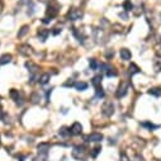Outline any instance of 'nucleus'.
<instances>
[{
	"mask_svg": "<svg viewBox=\"0 0 161 161\" xmlns=\"http://www.w3.org/2000/svg\"><path fill=\"white\" fill-rule=\"evenodd\" d=\"M113 110H114V108H113V104L110 102H107L103 105V114H105L107 117H110L113 114Z\"/></svg>",
	"mask_w": 161,
	"mask_h": 161,
	"instance_id": "nucleus-3",
	"label": "nucleus"
},
{
	"mask_svg": "<svg viewBox=\"0 0 161 161\" xmlns=\"http://www.w3.org/2000/svg\"><path fill=\"white\" fill-rule=\"evenodd\" d=\"M0 99H1V98H0Z\"/></svg>",
	"mask_w": 161,
	"mask_h": 161,
	"instance_id": "nucleus-29",
	"label": "nucleus"
},
{
	"mask_svg": "<svg viewBox=\"0 0 161 161\" xmlns=\"http://www.w3.org/2000/svg\"><path fill=\"white\" fill-rule=\"evenodd\" d=\"M89 65H90V67H91L93 70H96V69H98V62H96V60H94V59H91L89 61Z\"/></svg>",
	"mask_w": 161,
	"mask_h": 161,
	"instance_id": "nucleus-22",
	"label": "nucleus"
},
{
	"mask_svg": "<svg viewBox=\"0 0 161 161\" xmlns=\"http://www.w3.org/2000/svg\"><path fill=\"white\" fill-rule=\"evenodd\" d=\"M96 96L98 98H103L104 96V91L102 88H96Z\"/></svg>",
	"mask_w": 161,
	"mask_h": 161,
	"instance_id": "nucleus-24",
	"label": "nucleus"
},
{
	"mask_svg": "<svg viewBox=\"0 0 161 161\" xmlns=\"http://www.w3.org/2000/svg\"><path fill=\"white\" fill-rule=\"evenodd\" d=\"M123 8H124L127 12H129V10H132V3L129 1V0H126L124 4H123Z\"/></svg>",
	"mask_w": 161,
	"mask_h": 161,
	"instance_id": "nucleus-21",
	"label": "nucleus"
},
{
	"mask_svg": "<svg viewBox=\"0 0 161 161\" xmlns=\"http://www.w3.org/2000/svg\"><path fill=\"white\" fill-rule=\"evenodd\" d=\"M91 84L95 86V88H99L100 86V84H102V76L100 75H96L93 77V80H91Z\"/></svg>",
	"mask_w": 161,
	"mask_h": 161,
	"instance_id": "nucleus-13",
	"label": "nucleus"
},
{
	"mask_svg": "<svg viewBox=\"0 0 161 161\" xmlns=\"http://www.w3.org/2000/svg\"><path fill=\"white\" fill-rule=\"evenodd\" d=\"M42 22H43V23H50V22H51V19H48V18H44Z\"/></svg>",
	"mask_w": 161,
	"mask_h": 161,
	"instance_id": "nucleus-27",
	"label": "nucleus"
},
{
	"mask_svg": "<svg viewBox=\"0 0 161 161\" xmlns=\"http://www.w3.org/2000/svg\"><path fill=\"white\" fill-rule=\"evenodd\" d=\"M30 50H32V48H30L28 44H23V46H20V47H19V52H20L22 55H29Z\"/></svg>",
	"mask_w": 161,
	"mask_h": 161,
	"instance_id": "nucleus-12",
	"label": "nucleus"
},
{
	"mask_svg": "<svg viewBox=\"0 0 161 161\" xmlns=\"http://www.w3.org/2000/svg\"><path fill=\"white\" fill-rule=\"evenodd\" d=\"M48 80H50V75H48V74H43V75L39 77V84L44 85V84L48 82Z\"/></svg>",
	"mask_w": 161,
	"mask_h": 161,
	"instance_id": "nucleus-16",
	"label": "nucleus"
},
{
	"mask_svg": "<svg viewBox=\"0 0 161 161\" xmlns=\"http://www.w3.org/2000/svg\"><path fill=\"white\" fill-rule=\"evenodd\" d=\"M48 150H50V143H47V142H43V143H39L38 145V152L42 155H46L48 152Z\"/></svg>",
	"mask_w": 161,
	"mask_h": 161,
	"instance_id": "nucleus-8",
	"label": "nucleus"
},
{
	"mask_svg": "<svg viewBox=\"0 0 161 161\" xmlns=\"http://www.w3.org/2000/svg\"><path fill=\"white\" fill-rule=\"evenodd\" d=\"M151 95H155V96H161V88H154L151 89L150 91H148Z\"/></svg>",
	"mask_w": 161,
	"mask_h": 161,
	"instance_id": "nucleus-17",
	"label": "nucleus"
},
{
	"mask_svg": "<svg viewBox=\"0 0 161 161\" xmlns=\"http://www.w3.org/2000/svg\"><path fill=\"white\" fill-rule=\"evenodd\" d=\"M107 76L108 77H114V76H117V71L114 69H108L107 70Z\"/></svg>",
	"mask_w": 161,
	"mask_h": 161,
	"instance_id": "nucleus-19",
	"label": "nucleus"
},
{
	"mask_svg": "<svg viewBox=\"0 0 161 161\" xmlns=\"http://www.w3.org/2000/svg\"><path fill=\"white\" fill-rule=\"evenodd\" d=\"M10 61H12V55L5 53V55H3V56L0 57V65H5V64L10 62Z\"/></svg>",
	"mask_w": 161,
	"mask_h": 161,
	"instance_id": "nucleus-11",
	"label": "nucleus"
},
{
	"mask_svg": "<svg viewBox=\"0 0 161 161\" xmlns=\"http://www.w3.org/2000/svg\"><path fill=\"white\" fill-rule=\"evenodd\" d=\"M60 32H61V29H59V28H55V30H53L52 33H53V34H59Z\"/></svg>",
	"mask_w": 161,
	"mask_h": 161,
	"instance_id": "nucleus-25",
	"label": "nucleus"
},
{
	"mask_svg": "<svg viewBox=\"0 0 161 161\" xmlns=\"http://www.w3.org/2000/svg\"><path fill=\"white\" fill-rule=\"evenodd\" d=\"M137 72H139V69L134 64H131V66H129V74L133 75V74H137Z\"/></svg>",
	"mask_w": 161,
	"mask_h": 161,
	"instance_id": "nucleus-18",
	"label": "nucleus"
},
{
	"mask_svg": "<svg viewBox=\"0 0 161 161\" xmlns=\"http://www.w3.org/2000/svg\"><path fill=\"white\" fill-rule=\"evenodd\" d=\"M75 88L77 89V90H80V91H82V90H86L88 89V84L84 82V81H79V82L75 84Z\"/></svg>",
	"mask_w": 161,
	"mask_h": 161,
	"instance_id": "nucleus-14",
	"label": "nucleus"
},
{
	"mask_svg": "<svg viewBox=\"0 0 161 161\" xmlns=\"http://www.w3.org/2000/svg\"><path fill=\"white\" fill-rule=\"evenodd\" d=\"M119 56H121V59L124 60V61H128V60H131L132 57V53L129 50H127V48H122L121 51H119Z\"/></svg>",
	"mask_w": 161,
	"mask_h": 161,
	"instance_id": "nucleus-6",
	"label": "nucleus"
},
{
	"mask_svg": "<svg viewBox=\"0 0 161 161\" xmlns=\"http://www.w3.org/2000/svg\"><path fill=\"white\" fill-rule=\"evenodd\" d=\"M60 134H61V136H65V137H67V136H70V134H71V132H70V129L67 131V128H61Z\"/></svg>",
	"mask_w": 161,
	"mask_h": 161,
	"instance_id": "nucleus-23",
	"label": "nucleus"
},
{
	"mask_svg": "<svg viewBox=\"0 0 161 161\" xmlns=\"http://www.w3.org/2000/svg\"><path fill=\"white\" fill-rule=\"evenodd\" d=\"M112 56H113V51L107 52V57H112Z\"/></svg>",
	"mask_w": 161,
	"mask_h": 161,
	"instance_id": "nucleus-26",
	"label": "nucleus"
},
{
	"mask_svg": "<svg viewBox=\"0 0 161 161\" xmlns=\"http://www.w3.org/2000/svg\"><path fill=\"white\" fill-rule=\"evenodd\" d=\"M127 89H128L127 82H122V84L119 85V88H118L117 93H116V96H117V98H123V96L127 94Z\"/></svg>",
	"mask_w": 161,
	"mask_h": 161,
	"instance_id": "nucleus-2",
	"label": "nucleus"
},
{
	"mask_svg": "<svg viewBox=\"0 0 161 161\" xmlns=\"http://www.w3.org/2000/svg\"><path fill=\"white\" fill-rule=\"evenodd\" d=\"M81 12L79 10V9H76V8H74V9H71L70 12H69V14H67V17L71 19V20H76V19H80L81 17Z\"/></svg>",
	"mask_w": 161,
	"mask_h": 161,
	"instance_id": "nucleus-4",
	"label": "nucleus"
},
{
	"mask_svg": "<svg viewBox=\"0 0 161 161\" xmlns=\"http://www.w3.org/2000/svg\"><path fill=\"white\" fill-rule=\"evenodd\" d=\"M100 151H102V147H100V146L94 147V148H93V152H91V156H93V157H96V156H98V154H99Z\"/></svg>",
	"mask_w": 161,
	"mask_h": 161,
	"instance_id": "nucleus-20",
	"label": "nucleus"
},
{
	"mask_svg": "<svg viewBox=\"0 0 161 161\" xmlns=\"http://www.w3.org/2000/svg\"><path fill=\"white\" fill-rule=\"evenodd\" d=\"M50 34V30L48 29H39L38 30V38L41 39V41H46L47 39V37Z\"/></svg>",
	"mask_w": 161,
	"mask_h": 161,
	"instance_id": "nucleus-10",
	"label": "nucleus"
},
{
	"mask_svg": "<svg viewBox=\"0 0 161 161\" xmlns=\"http://www.w3.org/2000/svg\"><path fill=\"white\" fill-rule=\"evenodd\" d=\"M28 30H29V27H28V25H23L22 28H20V30L18 32V37L25 36V34L28 33Z\"/></svg>",
	"mask_w": 161,
	"mask_h": 161,
	"instance_id": "nucleus-15",
	"label": "nucleus"
},
{
	"mask_svg": "<svg viewBox=\"0 0 161 161\" xmlns=\"http://www.w3.org/2000/svg\"><path fill=\"white\" fill-rule=\"evenodd\" d=\"M59 13V9L56 7H53V5H48L47 8V15H50V18H53V17H56Z\"/></svg>",
	"mask_w": 161,
	"mask_h": 161,
	"instance_id": "nucleus-9",
	"label": "nucleus"
},
{
	"mask_svg": "<svg viewBox=\"0 0 161 161\" xmlns=\"http://www.w3.org/2000/svg\"><path fill=\"white\" fill-rule=\"evenodd\" d=\"M1 114H3V112H1V108H0V117H1Z\"/></svg>",
	"mask_w": 161,
	"mask_h": 161,
	"instance_id": "nucleus-28",
	"label": "nucleus"
},
{
	"mask_svg": "<svg viewBox=\"0 0 161 161\" xmlns=\"http://www.w3.org/2000/svg\"><path fill=\"white\" fill-rule=\"evenodd\" d=\"M88 142H100L103 139V134L102 133H91L88 136Z\"/></svg>",
	"mask_w": 161,
	"mask_h": 161,
	"instance_id": "nucleus-5",
	"label": "nucleus"
},
{
	"mask_svg": "<svg viewBox=\"0 0 161 161\" xmlns=\"http://www.w3.org/2000/svg\"><path fill=\"white\" fill-rule=\"evenodd\" d=\"M81 131H82V127L79 122H75L72 126H71V128H70V132H71V134H80Z\"/></svg>",
	"mask_w": 161,
	"mask_h": 161,
	"instance_id": "nucleus-7",
	"label": "nucleus"
},
{
	"mask_svg": "<svg viewBox=\"0 0 161 161\" xmlns=\"http://www.w3.org/2000/svg\"><path fill=\"white\" fill-rule=\"evenodd\" d=\"M86 150H85V147L84 146H76L74 147L72 150V156L76 159V160H86Z\"/></svg>",
	"mask_w": 161,
	"mask_h": 161,
	"instance_id": "nucleus-1",
	"label": "nucleus"
}]
</instances>
